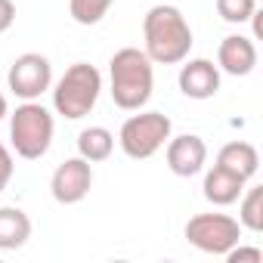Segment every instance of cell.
<instances>
[{
  "label": "cell",
  "mask_w": 263,
  "mask_h": 263,
  "mask_svg": "<svg viewBox=\"0 0 263 263\" xmlns=\"http://www.w3.org/2000/svg\"><path fill=\"white\" fill-rule=\"evenodd\" d=\"M53 134H56L53 111L44 108L37 99L16 105V111L10 115V143H13L16 155L25 161L44 158L53 146Z\"/></svg>",
  "instance_id": "277c9868"
},
{
  "label": "cell",
  "mask_w": 263,
  "mask_h": 263,
  "mask_svg": "<svg viewBox=\"0 0 263 263\" xmlns=\"http://www.w3.org/2000/svg\"><path fill=\"white\" fill-rule=\"evenodd\" d=\"M217 13L229 25H245L257 13V0H217Z\"/></svg>",
  "instance_id": "ac0fdd59"
},
{
  "label": "cell",
  "mask_w": 263,
  "mask_h": 263,
  "mask_svg": "<svg viewBox=\"0 0 263 263\" xmlns=\"http://www.w3.org/2000/svg\"><path fill=\"white\" fill-rule=\"evenodd\" d=\"M217 68L232 74V78H245L257 68V47L251 37L245 34H229L220 41L217 47Z\"/></svg>",
  "instance_id": "8fae6325"
},
{
  "label": "cell",
  "mask_w": 263,
  "mask_h": 263,
  "mask_svg": "<svg viewBox=\"0 0 263 263\" xmlns=\"http://www.w3.org/2000/svg\"><path fill=\"white\" fill-rule=\"evenodd\" d=\"M245 180L241 177H235V174H229V171H223V167H211L208 174H204V198L214 204V208H229V204H235L238 198H241V192H245Z\"/></svg>",
  "instance_id": "7c38bea8"
},
{
  "label": "cell",
  "mask_w": 263,
  "mask_h": 263,
  "mask_svg": "<svg viewBox=\"0 0 263 263\" xmlns=\"http://www.w3.org/2000/svg\"><path fill=\"white\" fill-rule=\"evenodd\" d=\"M115 152V134L108 127H84L78 134V155L87 158L90 164L105 161Z\"/></svg>",
  "instance_id": "9a60e30c"
},
{
  "label": "cell",
  "mask_w": 263,
  "mask_h": 263,
  "mask_svg": "<svg viewBox=\"0 0 263 263\" xmlns=\"http://www.w3.org/2000/svg\"><path fill=\"white\" fill-rule=\"evenodd\" d=\"M164 158H167V167L171 174L177 177H195L204 171L208 164V146L201 137L195 134H183V137H171L167 146H164Z\"/></svg>",
  "instance_id": "9c48e42d"
},
{
  "label": "cell",
  "mask_w": 263,
  "mask_h": 263,
  "mask_svg": "<svg viewBox=\"0 0 263 263\" xmlns=\"http://www.w3.org/2000/svg\"><path fill=\"white\" fill-rule=\"evenodd\" d=\"M155 90V62L140 47H124L108 59V93L118 108L140 111Z\"/></svg>",
  "instance_id": "7a4b0ae2"
},
{
  "label": "cell",
  "mask_w": 263,
  "mask_h": 263,
  "mask_svg": "<svg viewBox=\"0 0 263 263\" xmlns=\"http://www.w3.org/2000/svg\"><path fill=\"white\" fill-rule=\"evenodd\" d=\"M102 93V74L90 62H74L65 68V74L53 87V108L65 121H81L87 118Z\"/></svg>",
  "instance_id": "3957f363"
},
{
  "label": "cell",
  "mask_w": 263,
  "mask_h": 263,
  "mask_svg": "<svg viewBox=\"0 0 263 263\" xmlns=\"http://www.w3.org/2000/svg\"><path fill=\"white\" fill-rule=\"evenodd\" d=\"M13 22H16V4L13 0H0V34L10 31Z\"/></svg>",
  "instance_id": "44dd1931"
},
{
  "label": "cell",
  "mask_w": 263,
  "mask_h": 263,
  "mask_svg": "<svg viewBox=\"0 0 263 263\" xmlns=\"http://www.w3.org/2000/svg\"><path fill=\"white\" fill-rule=\"evenodd\" d=\"M186 65L180 68V93L189 96V99H214L220 93V68L211 62V59H183Z\"/></svg>",
  "instance_id": "30bf717a"
},
{
  "label": "cell",
  "mask_w": 263,
  "mask_h": 263,
  "mask_svg": "<svg viewBox=\"0 0 263 263\" xmlns=\"http://www.w3.org/2000/svg\"><path fill=\"white\" fill-rule=\"evenodd\" d=\"M143 50L155 65H180L192 50V28L183 10L171 4H155L143 16Z\"/></svg>",
  "instance_id": "6da1fadb"
},
{
  "label": "cell",
  "mask_w": 263,
  "mask_h": 263,
  "mask_svg": "<svg viewBox=\"0 0 263 263\" xmlns=\"http://www.w3.org/2000/svg\"><path fill=\"white\" fill-rule=\"evenodd\" d=\"M171 118L164 111H143L140 115H130L121 130H118V146L127 158H134V161H146L152 155H158L167 140H171Z\"/></svg>",
  "instance_id": "5b68a950"
},
{
  "label": "cell",
  "mask_w": 263,
  "mask_h": 263,
  "mask_svg": "<svg viewBox=\"0 0 263 263\" xmlns=\"http://www.w3.org/2000/svg\"><path fill=\"white\" fill-rule=\"evenodd\" d=\"M28 238H31V217L16 204L0 208V251H19L25 248Z\"/></svg>",
  "instance_id": "5bb4252c"
},
{
  "label": "cell",
  "mask_w": 263,
  "mask_h": 263,
  "mask_svg": "<svg viewBox=\"0 0 263 263\" xmlns=\"http://www.w3.org/2000/svg\"><path fill=\"white\" fill-rule=\"evenodd\" d=\"M7 84L13 90V96H19L22 102L44 96L53 87V65L44 53H22L10 71H7Z\"/></svg>",
  "instance_id": "52a82bcc"
},
{
  "label": "cell",
  "mask_w": 263,
  "mask_h": 263,
  "mask_svg": "<svg viewBox=\"0 0 263 263\" xmlns=\"http://www.w3.org/2000/svg\"><path fill=\"white\" fill-rule=\"evenodd\" d=\"M217 167H223V171H229V174H235V177H241L248 183V180H254V174L260 167V155H257V149L251 143L232 140L217 152Z\"/></svg>",
  "instance_id": "4fadbf2b"
},
{
  "label": "cell",
  "mask_w": 263,
  "mask_h": 263,
  "mask_svg": "<svg viewBox=\"0 0 263 263\" xmlns=\"http://www.w3.org/2000/svg\"><path fill=\"white\" fill-rule=\"evenodd\" d=\"M186 241L192 248H198L201 254H214L223 257L232 245H238L241 238V223L229 214H195L186 229H183Z\"/></svg>",
  "instance_id": "8992f818"
},
{
  "label": "cell",
  "mask_w": 263,
  "mask_h": 263,
  "mask_svg": "<svg viewBox=\"0 0 263 263\" xmlns=\"http://www.w3.org/2000/svg\"><path fill=\"white\" fill-rule=\"evenodd\" d=\"M93 189V164L87 158H65L53 177H50V192L59 204H78L90 195Z\"/></svg>",
  "instance_id": "ba28073f"
},
{
  "label": "cell",
  "mask_w": 263,
  "mask_h": 263,
  "mask_svg": "<svg viewBox=\"0 0 263 263\" xmlns=\"http://www.w3.org/2000/svg\"><path fill=\"white\" fill-rule=\"evenodd\" d=\"M115 0H68V13L78 25H99Z\"/></svg>",
  "instance_id": "e0dca14e"
},
{
  "label": "cell",
  "mask_w": 263,
  "mask_h": 263,
  "mask_svg": "<svg viewBox=\"0 0 263 263\" xmlns=\"http://www.w3.org/2000/svg\"><path fill=\"white\" fill-rule=\"evenodd\" d=\"M13 174H16V161H13V152H10L4 143H0V192H4V189L10 186Z\"/></svg>",
  "instance_id": "ffe728a7"
},
{
  "label": "cell",
  "mask_w": 263,
  "mask_h": 263,
  "mask_svg": "<svg viewBox=\"0 0 263 263\" xmlns=\"http://www.w3.org/2000/svg\"><path fill=\"white\" fill-rule=\"evenodd\" d=\"M223 257L229 263H263V251L260 248H245V245H232Z\"/></svg>",
  "instance_id": "d6986e66"
},
{
  "label": "cell",
  "mask_w": 263,
  "mask_h": 263,
  "mask_svg": "<svg viewBox=\"0 0 263 263\" xmlns=\"http://www.w3.org/2000/svg\"><path fill=\"white\" fill-rule=\"evenodd\" d=\"M238 223L248 232L263 229V186H245L238 198Z\"/></svg>",
  "instance_id": "2e32d148"
},
{
  "label": "cell",
  "mask_w": 263,
  "mask_h": 263,
  "mask_svg": "<svg viewBox=\"0 0 263 263\" xmlns=\"http://www.w3.org/2000/svg\"><path fill=\"white\" fill-rule=\"evenodd\" d=\"M7 115H10V102H7V96H4V93H0V121H4Z\"/></svg>",
  "instance_id": "7402d4cb"
}]
</instances>
